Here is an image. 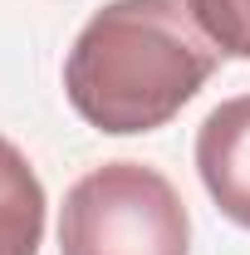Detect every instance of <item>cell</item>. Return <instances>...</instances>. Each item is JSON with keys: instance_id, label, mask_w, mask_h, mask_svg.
Returning a JSON list of instances; mask_svg holds the SVG:
<instances>
[{"instance_id": "1", "label": "cell", "mask_w": 250, "mask_h": 255, "mask_svg": "<svg viewBox=\"0 0 250 255\" xmlns=\"http://www.w3.org/2000/svg\"><path fill=\"white\" fill-rule=\"evenodd\" d=\"M221 49L196 30L187 0H108L64 59V94L98 132L167 128L216 74Z\"/></svg>"}, {"instance_id": "2", "label": "cell", "mask_w": 250, "mask_h": 255, "mask_svg": "<svg viewBox=\"0 0 250 255\" xmlns=\"http://www.w3.org/2000/svg\"><path fill=\"white\" fill-rule=\"evenodd\" d=\"M59 255H191V216L147 162H103L59 206Z\"/></svg>"}, {"instance_id": "3", "label": "cell", "mask_w": 250, "mask_h": 255, "mask_svg": "<svg viewBox=\"0 0 250 255\" xmlns=\"http://www.w3.org/2000/svg\"><path fill=\"white\" fill-rule=\"evenodd\" d=\"M196 172L221 216L250 231V94L216 103L196 128Z\"/></svg>"}, {"instance_id": "4", "label": "cell", "mask_w": 250, "mask_h": 255, "mask_svg": "<svg viewBox=\"0 0 250 255\" xmlns=\"http://www.w3.org/2000/svg\"><path fill=\"white\" fill-rule=\"evenodd\" d=\"M44 187L30 157L0 137V255H39L44 241Z\"/></svg>"}, {"instance_id": "5", "label": "cell", "mask_w": 250, "mask_h": 255, "mask_svg": "<svg viewBox=\"0 0 250 255\" xmlns=\"http://www.w3.org/2000/svg\"><path fill=\"white\" fill-rule=\"evenodd\" d=\"M187 10L221 59H250V0H187Z\"/></svg>"}]
</instances>
